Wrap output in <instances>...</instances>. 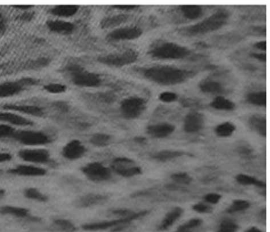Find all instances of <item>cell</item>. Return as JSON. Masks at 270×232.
<instances>
[{"instance_id":"obj_1","label":"cell","mask_w":270,"mask_h":232,"mask_svg":"<svg viewBox=\"0 0 270 232\" xmlns=\"http://www.w3.org/2000/svg\"><path fill=\"white\" fill-rule=\"evenodd\" d=\"M145 77L162 85H173L182 82L187 78V73L182 69L170 66H156L144 72Z\"/></svg>"},{"instance_id":"obj_2","label":"cell","mask_w":270,"mask_h":232,"mask_svg":"<svg viewBox=\"0 0 270 232\" xmlns=\"http://www.w3.org/2000/svg\"><path fill=\"white\" fill-rule=\"evenodd\" d=\"M150 213L149 211L144 210L138 212H135L133 215L127 217H121L118 219L110 221H105L98 222L89 223L83 225V229L86 231H101L108 229H112V231H119L135 221L146 216Z\"/></svg>"},{"instance_id":"obj_3","label":"cell","mask_w":270,"mask_h":232,"mask_svg":"<svg viewBox=\"0 0 270 232\" xmlns=\"http://www.w3.org/2000/svg\"><path fill=\"white\" fill-rule=\"evenodd\" d=\"M188 54L189 51L187 48L172 42L160 44L151 52V55L153 57L162 60L181 59Z\"/></svg>"},{"instance_id":"obj_4","label":"cell","mask_w":270,"mask_h":232,"mask_svg":"<svg viewBox=\"0 0 270 232\" xmlns=\"http://www.w3.org/2000/svg\"><path fill=\"white\" fill-rule=\"evenodd\" d=\"M68 69L71 74V81L76 86L94 87L100 86L101 83L100 75L85 70L81 67L71 66Z\"/></svg>"},{"instance_id":"obj_5","label":"cell","mask_w":270,"mask_h":232,"mask_svg":"<svg viewBox=\"0 0 270 232\" xmlns=\"http://www.w3.org/2000/svg\"><path fill=\"white\" fill-rule=\"evenodd\" d=\"M138 53L132 49L111 53L99 58L101 63L115 68H121L134 63L138 59Z\"/></svg>"},{"instance_id":"obj_6","label":"cell","mask_w":270,"mask_h":232,"mask_svg":"<svg viewBox=\"0 0 270 232\" xmlns=\"http://www.w3.org/2000/svg\"><path fill=\"white\" fill-rule=\"evenodd\" d=\"M111 168L120 176L126 178L132 177L142 173V169L136 165L132 159L120 157L112 160Z\"/></svg>"},{"instance_id":"obj_7","label":"cell","mask_w":270,"mask_h":232,"mask_svg":"<svg viewBox=\"0 0 270 232\" xmlns=\"http://www.w3.org/2000/svg\"><path fill=\"white\" fill-rule=\"evenodd\" d=\"M146 103L140 97H132L121 102V114L126 119H134L140 117L146 109Z\"/></svg>"},{"instance_id":"obj_8","label":"cell","mask_w":270,"mask_h":232,"mask_svg":"<svg viewBox=\"0 0 270 232\" xmlns=\"http://www.w3.org/2000/svg\"><path fill=\"white\" fill-rule=\"evenodd\" d=\"M227 19L226 13L218 12L189 29L192 34H204L221 27Z\"/></svg>"},{"instance_id":"obj_9","label":"cell","mask_w":270,"mask_h":232,"mask_svg":"<svg viewBox=\"0 0 270 232\" xmlns=\"http://www.w3.org/2000/svg\"><path fill=\"white\" fill-rule=\"evenodd\" d=\"M82 171L89 180L93 182H103L109 180L111 171L101 163H88L82 168Z\"/></svg>"},{"instance_id":"obj_10","label":"cell","mask_w":270,"mask_h":232,"mask_svg":"<svg viewBox=\"0 0 270 232\" xmlns=\"http://www.w3.org/2000/svg\"><path fill=\"white\" fill-rule=\"evenodd\" d=\"M21 144L28 146H41L51 142L50 137L46 133L35 131L16 132L13 136Z\"/></svg>"},{"instance_id":"obj_11","label":"cell","mask_w":270,"mask_h":232,"mask_svg":"<svg viewBox=\"0 0 270 232\" xmlns=\"http://www.w3.org/2000/svg\"><path fill=\"white\" fill-rule=\"evenodd\" d=\"M142 34V30L137 26H127L112 31L107 38L112 41H129L137 39Z\"/></svg>"},{"instance_id":"obj_12","label":"cell","mask_w":270,"mask_h":232,"mask_svg":"<svg viewBox=\"0 0 270 232\" xmlns=\"http://www.w3.org/2000/svg\"><path fill=\"white\" fill-rule=\"evenodd\" d=\"M86 147L79 140H72L64 146L62 154L66 159L75 160L82 158L86 154Z\"/></svg>"},{"instance_id":"obj_13","label":"cell","mask_w":270,"mask_h":232,"mask_svg":"<svg viewBox=\"0 0 270 232\" xmlns=\"http://www.w3.org/2000/svg\"><path fill=\"white\" fill-rule=\"evenodd\" d=\"M19 156L25 161L34 163H48L51 160L50 154L43 149L21 150Z\"/></svg>"},{"instance_id":"obj_14","label":"cell","mask_w":270,"mask_h":232,"mask_svg":"<svg viewBox=\"0 0 270 232\" xmlns=\"http://www.w3.org/2000/svg\"><path fill=\"white\" fill-rule=\"evenodd\" d=\"M109 199L108 196L98 194L84 195L75 201L74 205L79 208H89L105 203Z\"/></svg>"},{"instance_id":"obj_15","label":"cell","mask_w":270,"mask_h":232,"mask_svg":"<svg viewBox=\"0 0 270 232\" xmlns=\"http://www.w3.org/2000/svg\"><path fill=\"white\" fill-rule=\"evenodd\" d=\"M205 119L203 115L192 112L187 115L184 120V130L187 133H196L203 129Z\"/></svg>"},{"instance_id":"obj_16","label":"cell","mask_w":270,"mask_h":232,"mask_svg":"<svg viewBox=\"0 0 270 232\" xmlns=\"http://www.w3.org/2000/svg\"><path fill=\"white\" fill-rule=\"evenodd\" d=\"M175 128V126L172 124L161 123L148 126L146 131L148 135L155 139H164L172 135Z\"/></svg>"},{"instance_id":"obj_17","label":"cell","mask_w":270,"mask_h":232,"mask_svg":"<svg viewBox=\"0 0 270 232\" xmlns=\"http://www.w3.org/2000/svg\"><path fill=\"white\" fill-rule=\"evenodd\" d=\"M4 108L8 110L34 116L36 117H43L45 115L43 108L34 105L7 104L4 106Z\"/></svg>"},{"instance_id":"obj_18","label":"cell","mask_w":270,"mask_h":232,"mask_svg":"<svg viewBox=\"0 0 270 232\" xmlns=\"http://www.w3.org/2000/svg\"><path fill=\"white\" fill-rule=\"evenodd\" d=\"M183 209L179 207H175L166 214L158 226V230L163 231L168 230L182 216Z\"/></svg>"},{"instance_id":"obj_19","label":"cell","mask_w":270,"mask_h":232,"mask_svg":"<svg viewBox=\"0 0 270 232\" xmlns=\"http://www.w3.org/2000/svg\"><path fill=\"white\" fill-rule=\"evenodd\" d=\"M10 172L14 175L23 176H43L47 174L46 169L28 165H21L11 169Z\"/></svg>"},{"instance_id":"obj_20","label":"cell","mask_w":270,"mask_h":232,"mask_svg":"<svg viewBox=\"0 0 270 232\" xmlns=\"http://www.w3.org/2000/svg\"><path fill=\"white\" fill-rule=\"evenodd\" d=\"M24 89L19 81L0 83V98H8L19 95Z\"/></svg>"},{"instance_id":"obj_21","label":"cell","mask_w":270,"mask_h":232,"mask_svg":"<svg viewBox=\"0 0 270 232\" xmlns=\"http://www.w3.org/2000/svg\"><path fill=\"white\" fill-rule=\"evenodd\" d=\"M47 26L52 32L61 34H71L75 28L71 22L58 20L48 21Z\"/></svg>"},{"instance_id":"obj_22","label":"cell","mask_w":270,"mask_h":232,"mask_svg":"<svg viewBox=\"0 0 270 232\" xmlns=\"http://www.w3.org/2000/svg\"><path fill=\"white\" fill-rule=\"evenodd\" d=\"M0 121L19 126H30L33 124L31 120L21 115L10 112H0Z\"/></svg>"},{"instance_id":"obj_23","label":"cell","mask_w":270,"mask_h":232,"mask_svg":"<svg viewBox=\"0 0 270 232\" xmlns=\"http://www.w3.org/2000/svg\"><path fill=\"white\" fill-rule=\"evenodd\" d=\"M250 128L263 137L266 136V119L263 115L256 114L249 119Z\"/></svg>"},{"instance_id":"obj_24","label":"cell","mask_w":270,"mask_h":232,"mask_svg":"<svg viewBox=\"0 0 270 232\" xmlns=\"http://www.w3.org/2000/svg\"><path fill=\"white\" fill-rule=\"evenodd\" d=\"M185 153L177 150H163L152 155V158L161 162L170 161L185 155Z\"/></svg>"},{"instance_id":"obj_25","label":"cell","mask_w":270,"mask_h":232,"mask_svg":"<svg viewBox=\"0 0 270 232\" xmlns=\"http://www.w3.org/2000/svg\"><path fill=\"white\" fill-rule=\"evenodd\" d=\"M236 180L238 183L245 186L254 185L260 189H264L265 182L258 179L255 177L246 175L244 173L238 174L236 176Z\"/></svg>"},{"instance_id":"obj_26","label":"cell","mask_w":270,"mask_h":232,"mask_svg":"<svg viewBox=\"0 0 270 232\" xmlns=\"http://www.w3.org/2000/svg\"><path fill=\"white\" fill-rule=\"evenodd\" d=\"M79 10L76 6H58L51 11L52 15L61 17H69L76 14Z\"/></svg>"},{"instance_id":"obj_27","label":"cell","mask_w":270,"mask_h":232,"mask_svg":"<svg viewBox=\"0 0 270 232\" xmlns=\"http://www.w3.org/2000/svg\"><path fill=\"white\" fill-rule=\"evenodd\" d=\"M128 19V17L125 15H118L105 18L101 22L103 28L110 29L118 27L124 23Z\"/></svg>"},{"instance_id":"obj_28","label":"cell","mask_w":270,"mask_h":232,"mask_svg":"<svg viewBox=\"0 0 270 232\" xmlns=\"http://www.w3.org/2000/svg\"><path fill=\"white\" fill-rule=\"evenodd\" d=\"M0 212L4 215H12L21 218H25L29 215L28 209L13 206L3 207L0 208Z\"/></svg>"},{"instance_id":"obj_29","label":"cell","mask_w":270,"mask_h":232,"mask_svg":"<svg viewBox=\"0 0 270 232\" xmlns=\"http://www.w3.org/2000/svg\"><path fill=\"white\" fill-rule=\"evenodd\" d=\"M211 106L213 108L225 111H231L235 108V104L226 98L223 97H218L211 102Z\"/></svg>"},{"instance_id":"obj_30","label":"cell","mask_w":270,"mask_h":232,"mask_svg":"<svg viewBox=\"0 0 270 232\" xmlns=\"http://www.w3.org/2000/svg\"><path fill=\"white\" fill-rule=\"evenodd\" d=\"M236 127L230 122H224L220 124L215 128V133L220 137H227L232 136L235 132Z\"/></svg>"},{"instance_id":"obj_31","label":"cell","mask_w":270,"mask_h":232,"mask_svg":"<svg viewBox=\"0 0 270 232\" xmlns=\"http://www.w3.org/2000/svg\"><path fill=\"white\" fill-rule=\"evenodd\" d=\"M181 11L184 17L190 20H196L202 15V9L197 6H183L181 7Z\"/></svg>"},{"instance_id":"obj_32","label":"cell","mask_w":270,"mask_h":232,"mask_svg":"<svg viewBox=\"0 0 270 232\" xmlns=\"http://www.w3.org/2000/svg\"><path fill=\"white\" fill-rule=\"evenodd\" d=\"M111 136L106 133H97L91 137L90 142L93 146L103 147L109 146L111 144Z\"/></svg>"},{"instance_id":"obj_33","label":"cell","mask_w":270,"mask_h":232,"mask_svg":"<svg viewBox=\"0 0 270 232\" xmlns=\"http://www.w3.org/2000/svg\"><path fill=\"white\" fill-rule=\"evenodd\" d=\"M250 104L258 106H265L266 104V93L265 91L251 92L247 96Z\"/></svg>"},{"instance_id":"obj_34","label":"cell","mask_w":270,"mask_h":232,"mask_svg":"<svg viewBox=\"0 0 270 232\" xmlns=\"http://www.w3.org/2000/svg\"><path fill=\"white\" fill-rule=\"evenodd\" d=\"M251 206V204L248 201L245 200H236L233 201L226 210L228 213H236L244 211L248 209Z\"/></svg>"},{"instance_id":"obj_35","label":"cell","mask_w":270,"mask_h":232,"mask_svg":"<svg viewBox=\"0 0 270 232\" xmlns=\"http://www.w3.org/2000/svg\"><path fill=\"white\" fill-rule=\"evenodd\" d=\"M203 221L199 218H191L190 220L180 225L175 232H192L193 230L200 227Z\"/></svg>"},{"instance_id":"obj_36","label":"cell","mask_w":270,"mask_h":232,"mask_svg":"<svg viewBox=\"0 0 270 232\" xmlns=\"http://www.w3.org/2000/svg\"><path fill=\"white\" fill-rule=\"evenodd\" d=\"M200 88L202 91L209 94L219 93L222 90L221 84L213 81H207L202 83Z\"/></svg>"},{"instance_id":"obj_37","label":"cell","mask_w":270,"mask_h":232,"mask_svg":"<svg viewBox=\"0 0 270 232\" xmlns=\"http://www.w3.org/2000/svg\"><path fill=\"white\" fill-rule=\"evenodd\" d=\"M239 229L237 223L231 219H224L219 224L215 232H237Z\"/></svg>"},{"instance_id":"obj_38","label":"cell","mask_w":270,"mask_h":232,"mask_svg":"<svg viewBox=\"0 0 270 232\" xmlns=\"http://www.w3.org/2000/svg\"><path fill=\"white\" fill-rule=\"evenodd\" d=\"M54 224L57 229L64 232H74L76 230V227L73 222L63 218L55 220Z\"/></svg>"},{"instance_id":"obj_39","label":"cell","mask_w":270,"mask_h":232,"mask_svg":"<svg viewBox=\"0 0 270 232\" xmlns=\"http://www.w3.org/2000/svg\"><path fill=\"white\" fill-rule=\"evenodd\" d=\"M24 194L27 198L38 201V202H46L48 200V197L46 195L34 188L26 189Z\"/></svg>"},{"instance_id":"obj_40","label":"cell","mask_w":270,"mask_h":232,"mask_svg":"<svg viewBox=\"0 0 270 232\" xmlns=\"http://www.w3.org/2000/svg\"><path fill=\"white\" fill-rule=\"evenodd\" d=\"M172 179L182 185H188L192 181V177L186 172H177L171 175Z\"/></svg>"},{"instance_id":"obj_41","label":"cell","mask_w":270,"mask_h":232,"mask_svg":"<svg viewBox=\"0 0 270 232\" xmlns=\"http://www.w3.org/2000/svg\"><path fill=\"white\" fill-rule=\"evenodd\" d=\"M44 89L52 94H61L66 91V87L60 83H50L45 86Z\"/></svg>"},{"instance_id":"obj_42","label":"cell","mask_w":270,"mask_h":232,"mask_svg":"<svg viewBox=\"0 0 270 232\" xmlns=\"http://www.w3.org/2000/svg\"><path fill=\"white\" fill-rule=\"evenodd\" d=\"M16 132L15 129L8 125L0 124V138L13 136Z\"/></svg>"},{"instance_id":"obj_43","label":"cell","mask_w":270,"mask_h":232,"mask_svg":"<svg viewBox=\"0 0 270 232\" xmlns=\"http://www.w3.org/2000/svg\"><path fill=\"white\" fill-rule=\"evenodd\" d=\"M193 210L199 213H211L213 212V209L210 205L204 203H197L193 205Z\"/></svg>"},{"instance_id":"obj_44","label":"cell","mask_w":270,"mask_h":232,"mask_svg":"<svg viewBox=\"0 0 270 232\" xmlns=\"http://www.w3.org/2000/svg\"><path fill=\"white\" fill-rule=\"evenodd\" d=\"M135 212L129 209H115L110 211L111 215L121 217L132 216Z\"/></svg>"},{"instance_id":"obj_45","label":"cell","mask_w":270,"mask_h":232,"mask_svg":"<svg viewBox=\"0 0 270 232\" xmlns=\"http://www.w3.org/2000/svg\"><path fill=\"white\" fill-rule=\"evenodd\" d=\"M221 195L216 193H210L207 194L204 198L205 202L210 204H218L220 200H221Z\"/></svg>"},{"instance_id":"obj_46","label":"cell","mask_w":270,"mask_h":232,"mask_svg":"<svg viewBox=\"0 0 270 232\" xmlns=\"http://www.w3.org/2000/svg\"><path fill=\"white\" fill-rule=\"evenodd\" d=\"M160 99L161 101L164 102H172L177 100V96L174 92H164L161 94L160 96Z\"/></svg>"},{"instance_id":"obj_47","label":"cell","mask_w":270,"mask_h":232,"mask_svg":"<svg viewBox=\"0 0 270 232\" xmlns=\"http://www.w3.org/2000/svg\"><path fill=\"white\" fill-rule=\"evenodd\" d=\"M19 81L24 88L35 85L38 82V80L30 77L22 78Z\"/></svg>"},{"instance_id":"obj_48","label":"cell","mask_w":270,"mask_h":232,"mask_svg":"<svg viewBox=\"0 0 270 232\" xmlns=\"http://www.w3.org/2000/svg\"><path fill=\"white\" fill-rule=\"evenodd\" d=\"M12 158V155L10 154L0 153V163L10 161Z\"/></svg>"},{"instance_id":"obj_49","label":"cell","mask_w":270,"mask_h":232,"mask_svg":"<svg viewBox=\"0 0 270 232\" xmlns=\"http://www.w3.org/2000/svg\"><path fill=\"white\" fill-rule=\"evenodd\" d=\"M55 106L58 110L63 111V112H65V111L68 110V107L64 102H57L55 104Z\"/></svg>"},{"instance_id":"obj_50","label":"cell","mask_w":270,"mask_h":232,"mask_svg":"<svg viewBox=\"0 0 270 232\" xmlns=\"http://www.w3.org/2000/svg\"><path fill=\"white\" fill-rule=\"evenodd\" d=\"M113 7L121 10H133L136 9L137 6H115Z\"/></svg>"},{"instance_id":"obj_51","label":"cell","mask_w":270,"mask_h":232,"mask_svg":"<svg viewBox=\"0 0 270 232\" xmlns=\"http://www.w3.org/2000/svg\"><path fill=\"white\" fill-rule=\"evenodd\" d=\"M33 14L32 13L28 12L24 13L20 17V19L22 21H29L32 19Z\"/></svg>"},{"instance_id":"obj_52","label":"cell","mask_w":270,"mask_h":232,"mask_svg":"<svg viewBox=\"0 0 270 232\" xmlns=\"http://www.w3.org/2000/svg\"><path fill=\"white\" fill-rule=\"evenodd\" d=\"M253 56L260 61L265 62L266 60V56L264 53H254Z\"/></svg>"},{"instance_id":"obj_53","label":"cell","mask_w":270,"mask_h":232,"mask_svg":"<svg viewBox=\"0 0 270 232\" xmlns=\"http://www.w3.org/2000/svg\"><path fill=\"white\" fill-rule=\"evenodd\" d=\"M256 48L260 49V50L265 51L266 50V42L260 41L255 44Z\"/></svg>"},{"instance_id":"obj_54","label":"cell","mask_w":270,"mask_h":232,"mask_svg":"<svg viewBox=\"0 0 270 232\" xmlns=\"http://www.w3.org/2000/svg\"><path fill=\"white\" fill-rule=\"evenodd\" d=\"M134 141L137 143L138 144H145L146 142V139L145 137L142 136H137L134 138Z\"/></svg>"},{"instance_id":"obj_55","label":"cell","mask_w":270,"mask_h":232,"mask_svg":"<svg viewBox=\"0 0 270 232\" xmlns=\"http://www.w3.org/2000/svg\"><path fill=\"white\" fill-rule=\"evenodd\" d=\"M6 30V25L4 19L0 20V34L5 32Z\"/></svg>"},{"instance_id":"obj_56","label":"cell","mask_w":270,"mask_h":232,"mask_svg":"<svg viewBox=\"0 0 270 232\" xmlns=\"http://www.w3.org/2000/svg\"><path fill=\"white\" fill-rule=\"evenodd\" d=\"M245 232H263V231L257 227H251L249 229H247Z\"/></svg>"},{"instance_id":"obj_57","label":"cell","mask_w":270,"mask_h":232,"mask_svg":"<svg viewBox=\"0 0 270 232\" xmlns=\"http://www.w3.org/2000/svg\"><path fill=\"white\" fill-rule=\"evenodd\" d=\"M31 7H32V6H14V8H16L17 9H19V10H29V9H30Z\"/></svg>"},{"instance_id":"obj_58","label":"cell","mask_w":270,"mask_h":232,"mask_svg":"<svg viewBox=\"0 0 270 232\" xmlns=\"http://www.w3.org/2000/svg\"><path fill=\"white\" fill-rule=\"evenodd\" d=\"M4 194H5V191L0 189V197H2Z\"/></svg>"}]
</instances>
